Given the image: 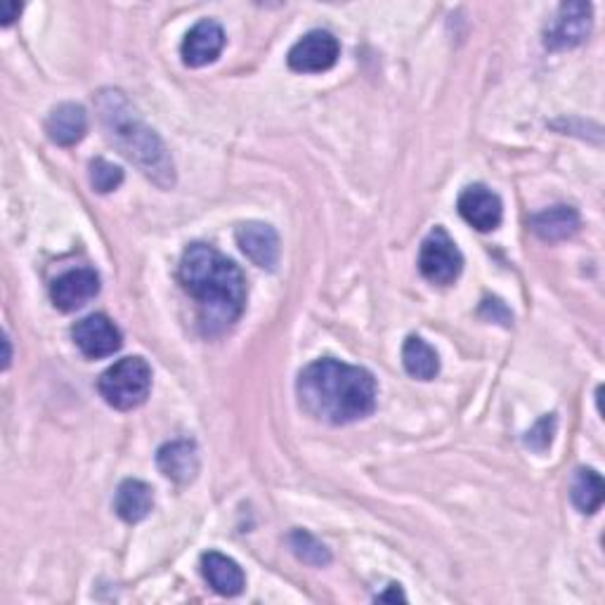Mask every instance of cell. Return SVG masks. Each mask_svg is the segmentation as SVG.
I'll return each instance as SVG.
<instances>
[{
	"mask_svg": "<svg viewBox=\"0 0 605 605\" xmlns=\"http://www.w3.org/2000/svg\"><path fill=\"white\" fill-rule=\"evenodd\" d=\"M603 478L592 471V468H580L578 473L572 478V488H570V496L572 504L580 509V513H596L603 504Z\"/></svg>",
	"mask_w": 605,
	"mask_h": 605,
	"instance_id": "d6986e66",
	"label": "cell"
},
{
	"mask_svg": "<svg viewBox=\"0 0 605 605\" xmlns=\"http://www.w3.org/2000/svg\"><path fill=\"white\" fill-rule=\"evenodd\" d=\"M402 365L407 374L419 378V381H431V378H435L437 372H441V359H437V353L419 336H410L404 341Z\"/></svg>",
	"mask_w": 605,
	"mask_h": 605,
	"instance_id": "ac0fdd59",
	"label": "cell"
},
{
	"mask_svg": "<svg viewBox=\"0 0 605 605\" xmlns=\"http://www.w3.org/2000/svg\"><path fill=\"white\" fill-rule=\"evenodd\" d=\"M202 572L206 582L214 586V592H218L220 596H239L247 586L244 570H241L232 558H227L218 551H208L202 556Z\"/></svg>",
	"mask_w": 605,
	"mask_h": 605,
	"instance_id": "9a60e30c",
	"label": "cell"
},
{
	"mask_svg": "<svg viewBox=\"0 0 605 605\" xmlns=\"http://www.w3.org/2000/svg\"><path fill=\"white\" fill-rule=\"evenodd\" d=\"M20 12H22L20 3H12V0L0 3V24L10 26L14 20H20Z\"/></svg>",
	"mask_w": 605,
	"mask_h": 605,
	"instance_id": "603a6c76",
	"label": "cell"
},
{
	"mask_svg": "<svg viewBox=\"0 0 605 605\" xmlns=\"http://www.w3.org/2000/svg\"><path fill=\"white\" fill-rule=\"evenodd\" d=\"M183 289L196 300L206 336L230 329L247 306V279L241 270L208 244L185 249L178 270Z\"/></svg>",
	"mask_w": 605,
	"mask_h": 605,
	"instance_id": "6da1fadb",
	"label": "cell"
},
{
	"mask_svg": "<svg viewBox=\"0 0 605 605\" xmlns=\"http://www.w3.org/2000/svg\"><path fill=\"white\" fill-rule=\"evenodd\" d=\"M225 48V32L222 26L214 20H202L199 24H194L190 28V34L183 41V62L187 67H206L210 62H216Z\"/></svg>",
	"mask_w": 605,
	"mask_h": 605,
	"instance_id": "7c38bea8",
	"label": "cell"
},
{
	"mask_svg": "<svg viewBox=\"0 0 605 605\" xmlns=\"http://www.w3.org/2000/svg\"><path fill=\"white\" fill-rule=\"evenodd\" d=\"M237 244L244 251V255L263 267L272 270L279 261V235L275 232V227L267 222L251 220L237 227Z\"/></svg>",
	"mask_w": 605,
	"mask_h": 605,
	"instance_id": "8fae6325",
	"label": "cell"
},
{
	"mask_svg": "<svg viewBox=\"0 0 605 605\" xmlns=\"http://www.w3.org/2000/svg\"><path fill=\"white\" fill-rule=\"evenodd\" d=\"M157 464L165 478L178 486H187L199 473V452L192 441H173L159 449Z\"/></svg>",
	"mask_w": 605,
	"mask_h": 605,
	"instance_id": "4fadbf2b",
	"label": "cell"
},
{
	"mask_svg": "<svg viewBox=\"0 0 605 605\" xmlns=\"http://www.w3.org/2000/svg\"><path fill=\"white\" fill-rule=\"evenodd\" d=\"M419 270L429 282L441 286L454 284L461 275L464 255L443 227H435V230H431V235L423 239L419 253Z\"/></svg>",
	"mask_w": 605,
	"mask_h": 605,
	"instance_id": "5b68a950",
	"label": "cell"
},
{
	"mask_svg": "<svg viewBox=\"0 0 605 605\" xmlns=\"http://www.w3.org/2000/svg\"><path fill=\"white\" fill-rule=\"evenodd\" d=\"M121 183H124V171H121L118 165L110 163L107 159H95L90 163V185L95 187V192H114Z\"/></svg>",
	"mask_w": 605,
	"mask_h": 605,
	"instance_id": "44dd1931",
	"label": "cell"
},
{
	"mask_svg": "<svg viewBox=\"0 0 605 605\" xmlns=\"http://www.w3.org/2000/svg\"><path fill=\"white\" fill-rule=\"evenodd\" d=\"M459 214L478 232H492L502 222L504 206L490 187L471 185L459 196Z\"/></svg>",
	"mask_w": 605,
	"mask_h": 605,
	"instance_id": "30bf717a",
	"label": "cell"
},
{
	"mask_svg": "<svg viewBox=\"0 0 605 605\" xmlns=\"http://www.w3.org/2000/svg\"><path fill=\"white\" fill-rule=\"evenodd\" d=\"M553 426H556V419L553 414L551 416H544L537 426L527 433V445L537 449V452H544L549 445H551V437H553Z\"/></svg>",
	"mask_w": 605,
	"mask_h": 605,
	"instance_id": "7402d4cb",
	"label": "cell"
},
{
	"mask_svg": "<svg viewBox=\"0 0 605 605\" xmlns=\"http://www.w3.org/2000/svg\"><path fill=\"white\" fill-rule=\"evenodd\" d=\"M404 601V596H402V592H400V589L396 586V584H392V589H390V594H381V596H378V601Z\"/></svg>",
	"mask_w": 605,
	"mask_h": 605,
	"instance_id": "cb8c5ba5",
	"label": "cell"
},
{
	"mask_svg": "<svg viewBox=\"0 0 605 605\" xmlns=\"http://www.w3.org/2000/svg\"><path fill=\"white\" fill-rule=\"evenodd\" d=\"M98 112L107 138L121 155L138 165L151 183L161 190H171L175 185V165L169 149L133 110L128 98L121 90H102L98 95Z\"/></svg>",
	"mask_w": 605,
	"mask_h": 605,
	"instance_id": "3957f363",
	"label": "cell"
},
{
	"mask_svg": "<svg viewBox=\"0 0 605 605\" xmlns=\"http://www.w3.org/2000/svg\"><path fill=\"white\" fill-rule=\"evenodd\" d=\"M289 547L300 558V561L308 566L324 568L331 563L329 549L322 541H317L310 533H306V529H294V533L289 535Z\"/></svg>",
	"mask_w": 605,
	"mask_h": 605,
	"instance_id": "ffe728a7",
	"label": "cell"
},
{
	"mask_svg": "<svg viewBox=\"0 0 605 605\" xmlns=\"http://www.w3.org/2000/svg\"><path fill=\"white\" fill-rule=\"evenodd\" d=\"M339 55L341 45L336 36L317 28V32L302 36L289 50V67L298 73H320L334 67Z\"/></svg>",
	"mask_w": 605,
	"mask_h": 605,
	"instance_id": "52a82bcc",
	"label": "cell"
},
{
	"mask_svg": "<svg viewBox=\"0 0 605 605\" xmlns=\"http://www.w3.org/2000/svg\"><path fill=\"white\" fill-rule=\"evenodd\" d=\"M592 5L589 3H580V0H574V3H563L558 8V14L553 18V22L547 28V43L549 50H570L578 48L580 43L586 41V36L592 34Z\"/></svg>",
	"mask_w": 605,
	"mask_h": 605,
	"instance_id": "8992f818",
	"label": "cell"
},
{
	"mask_svg": "<svg viewBox=\"0 0 605 605\" xmlns=\"http://www.w3.org/2000/svg\"><path fill=\"white\" fill-rule=\"evenodd\" d=\"M298 402L317 421L345 426L365 419L376 407V381L362 369L339 359H317L300 372Z\"/></svg>",
	"mask_w": 605,
	"mask_h": 605,
	"instance_id": "7a4b0ae2",
	"label": "cell"
},
{
	"mask_svg": "<svg viewBox=\"0 0 605 605\" xmlns=\"http://www.w3.org/2000/svg\"><path fill=\"white\" fill-rule=\"evenodd\" d=\"M98 390L114 410H135L149 396L151 369L142 357H124L100 376Z\"/></svg>",
	"mask_w": 605,
	"mask_h": 605,
	"instance_id": "277c9868",
	"label": "cell"
},
{
	"mask_svg": "<svg viewBox=\"0 0 605 605\" xmlns=\"http://www.w3.org/2000/svg\"><path fill=\"white\" fill-rule=\"evenodd\" d=\"M529 227L541 241H563L580 230V216L572 206H551L529 218Z\"/></svg>",
	"mask_w": 605,
	"mask_h": 605,
	"instance_id": "e0dca14e",
	"label": "cell"
},
{
	"mask_svg": "<svg viewBox=\"0 0 605 605\" xmlns=\"http://www.w3.org/2000/svg\"><path fill=\"white\" fill-rule=\"evenodd\" d=\"M3 345H5V369H8L10 367V341H8V336H5Z\"/></svg>",
	"mask_w": 605,
	"mask_h": 605,
	"instance_id": "d4e9b609",
	"label": "cell"
},
{
	"mask_svg": "<svg viewBox=\"0 0 605 605\" xmlns=\"http://www.w3.org/2000/svg\"><path fill=\"white\" fill-rule=\"evenodd\" d=\"M45 133L59 147H71L81 142L88 133V114L81 104L65 102L57 104L45 121Z\"/></svg>",
	"mask_w": 605,
	"mask_h": 605,
	"instance_id": "5bb4252c",
	"label": "cell"
},
{
	"mask_svg": "<svg viewBox=\"0 0 605 605\" xmlns=\"http://www.w3.org/2000/svg\"><path fill=\"white\" fill-rule=\"evenodd\" d=\"M100 294V275L95 270L81 267L65 272L62 277H57L50 286V298L55 308L62 312H73L83 308L88 300H93Z\"/></svg>",
	"mask_w": 605,
	"mask_h": 605,
	"instance_id": "9c48e42d",
	"label": "cell"
},
{
	"mask_svg": "<svg viewBox=\"0 0 605 605\" xmlns=\"http://www.w3.org/2000/svg\"><path fill=\"white\" fill-rule=\"evenodd\" d=\"M73 343L79 345V351L85 357H110L114 355L121 345H124V336H121L118 327L104 315H88L81 322H76L71 329Z\"/></svg>",
	"mask_w": 605,
	"mask_h": 605,
	"instance_id": "ba28073f",
	"label": "cell"
},
{
	"mask_svg": "<svg viewBox=\"0 0 605 605\" xmlns=\"http://www.w3.org/2000/svg\"><path fill=\"white\" fill-rule=\"evenodd\" d=\"M151 506H155V492L142 480H124L116 490L114 511L121 521L140 523L149 516Z\"/></svg>",
	"mask_w": 605,
	"mask_h": 605,
	"instance_id": "2e32d148",
	"label": "cell"
}]
</instances>
